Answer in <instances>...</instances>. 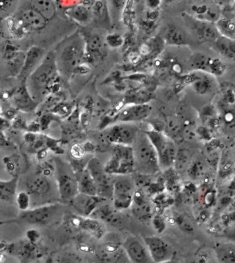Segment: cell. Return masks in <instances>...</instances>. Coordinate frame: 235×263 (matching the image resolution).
I'll return each mask as SVG.
<instances>
[{
    "mask_svg": "<svg viewBox=\"0 0 235 263\" xmlns=\"http://www.w3.org/2000/svg\"><path fill=\"white\" fill-rule=\"evenodd\" d=\"M191 10L194 15L192 17L200 21L215 24L222 17L220 7L214 3L202 2L197 5H192Z\"/></svg>",
    "mask_w": 235,
    "mask_h": 263,
    "instance_id": "cell-22",
    "label": "cell"
},
{
    "mask_svg": "<svg viewBox=\"0 0 235 263\" xmlns=\"http://www.w3.org/2000/svg\"><path fill=\"white\" fill-rule=\"evenodd\" d=\"M106 201V199L99 196L79 193L70 203L78 215L84 217H91L97 208Z\"/></svg>",
    "mask_w": 235,
    "mask_h": 263,
    "instance_id": "cell-15",
    "label": "cell"
},
{
    "mask_svg": "<svg viewBox=\"0 0 235 263\" xmlns=\"http://www.w3.org/2000/svg\"><path fill=\"white\" fill-rule=\"evenodd\" d=\"M73 106L68 103L60 102L56 105L53 108L50 110V112L57 115L59 117H66L71 114Z\"/></svg>",
    "mask_w": 235,
    "mask_h": 263,
    "instance_id": "cell-42",
    "label": "cell"
},
{
    "mask_svg": "<svg viewBox=\"0 0 235 263\" xmlns=\"http://www.w3.org/2000/svg\"><path fill=\"white\" fill-rule=\"evenodd\" d=\"M212 251L219 263H235V244L232 242H216Z\"/></svg>",
    "mask_w": 235,
    "mask_h": 263,
    "instance_id": "cell-27",
    "label": "cell"
},
{
    "mask_svg": "<svg viewBox=\"0 0 235 263\" xmlns=\"http://www.w3.org/2000/svg\"><path fill=\"white\" fill-rule=\"evenodd\" d=\"M26 188L30 196L38 199H46L51 192V182L48 179V176L38 173L28 179Z\"/></svg>",
    "mask_w": 235,
    "mask_h": 263,
    "instance_id": "cell-19",
    "label": "cell"
},
{
    "mask_svg": "<svg viewBox=\"0 0 235 263\" xmlns=\"http://www.w3.org/2000/svg\"><path fill=\"white\" fill-rule=\"evenodd\" d=\"M164 41L171 46H184L188 44V37L186 32L179 26H169L164 34Z\"/></svg>",
    "mask_w": 235,
    "mask_h": 263,
    "instance_id": "cell-29",
    "label": "cell"
},
{
    "mask_svg": "<svg viewBox=\"0 0 235 263\" xmlns=\"http://www.w3.org/2000/svg\"><path fill=\"white\" fill-rule=\"evenodd\" d=\"M19 177L15 176L7 181H0V199L2 201L11 202L17 196Z\"/></svg>",
    "mask_w": 235,
    "mask_h": 263,
    "instance_id": "cell-33",
    "label": "cell"
},
{
    "mask_svg": "<svg viewBox=\"0 0 235 263\" xmlns=\"http://www.w3.org/2000/svg\"><path fill=\"white\" fill-rule=\"evenodd\" d=\"M133 147L135 155V173L155 176L161 171L157 152L144 132L139 131Z\"/></svg>",
    "mask_w": 235,
    "mask_h": 263,
    "instance_id": "cell-3",
    "label": "cell"
},
{
    "mask_svg": "<svg viewBox=\"0 0 235 263\" xmlns=\"http://www.w3.org/2000/svg\"><path fill=\"white\" fill-rule=\"evenodd\" d=\"M86 168L94 180L97 196L104 199L112 200L115 177L106 173L104 164L97 158H91Z\"/></svg>",
    "mask_w": 235,
    "mask_h": 263,
    "instance_id": "cell-8",
    "label": "cell"
},
{
    "mask_svg": "<svg viewBox=\"0 0 235 263\" xmlns=\"http://www.w3.org/2000/svg\"><path fill=\"white\" fill-rule=\"evenodd\" d=\"M86 151L84 144L76 143L73 145L70 149V154L75 160L82 159L86 155Z\"/></svg>",
    "mask_w": 235,
    "mask_h": 263,
    "instance_id": "cell-44",
    "label": "cell"
},
{
    "mask_svg": "<svg viewBox=\"0 0 235 263\" xmlns=\"http://www.w3.org/2000/svg\"><path fill=\"white\" fill-rule=\"evenodd\" d=\"M107 45L112 48L120 47L123 44V39L119 34L114 33L109 35L106 37Z\"/></svg>",
    "mask_w": 235,
    "mask_h": 263,
    "instance_id": "cell-45",
    "label": "cell"
},
{
    "mask_svg": "<svg viewBox=\"0 0 235 263\" xmlns=\"http://www.w3.org/2000/svg\"><path fill=\"white\" fill-rule=\"evenodd\" d=\"M192 154L187 147H178L174 168L179 173H184L190 169L192 163Z\"/></svg>",
    "mask_w": 235,
    "mask_h": 263,
    "instance_id": "cell-35",
    "label": "cell"
},
{
    "mask_svg": "<svg viewBox=\"0 0 235 263\" xmlns=\"http://www.w3.org/2000/svg\"><path fill=\"white\" fill-rule=\"evenodd\" d=\"M114 177L113 205L119 211L130 209L134 194L137 189L133 176H116Z\"/></svg>",
    "mask_w": 235,
    "mask_h": 263,
    "instance_id": "cell-7",
    "label": "cell"
},
{
    "mask_svg": "<svg viewBox=\"0 0 235 263\" xmlns=\"http://www.w3.org/2000/svg\"><path fill=\"white\" fill-rule=\"evenodd\" d=\"M215 25L220 35L229 39L235 40V20L232 18L221 17Z\"/></svg>",
    "mask_w": 235,
    "mask_h": 263,
    "instance_id": "cell-38",
    "label": "cell"
},
{
    "mask_svg": "<svg viewBox=\"0 0 235 263\" xmlns=\"http://www.w3.org/2000/svg\"><path fill=\"white\" fill-rule=\"evenodd\" d=\"M62 78L59 74L53 52L46 54L41 64L26 81V86L34 100L45 97L52 85Z\"/></svg>",
    "mask_w": 235,
    "mask_h": 263,
    "instance_id": "cell-2",
    "label": "cell"
},
{
    "mask_svg": "<svg viewBox=\"0 0 235 263\" xmlns=\"http://www.w3.org/2000/svg\"><path fill=\"white\" fill-rule=\"evenodd\" d=\"M152 94L149 90L144 88H135L130 90L125 96L123 104H144L151 100Z\"/></svg>",
    "mask_w": 235,
    "mask_h": 263,
    "instance_id": "cell-36",
    "label": "cell"
},
{
    "mask_svg": "<svg viewBox=\"0 0 235 263\" xmlns=\"http://www.w3.org/2000/svg\"><path fill=\"white\" fill-rule=\"evenodd\" d=\"M54 54L59 74L64 80H69L84 62L86 41L80 32L65 38L58 44Z\"/></svg>",
    "mask_w": 235,
    "mask_h": 263,
    "instance_id": "cell-1",
    "label": "cell"
},
{
    "mask_svg": "<svg viewBox=\"0 0 235 263\" xmlns=\"http://www.w3.org/2000/svg\"><path fill=\"white\" fill-rule=\"evenodd\" d=\"M190 27L200 39L214 43L220 37V34L215 24L200 21L193 17H190Z\"/></svg>",
    "mask_w": 235,
    "mask_h": 263,
    "instance_id": "cell-25",
    "label": "cell"
},
{
    "mask_svg": "<svg viewBox=\"0 0 235 263\" xmlns=\"http://www.w3.org/2000/svg\"><path fill=\"white\" fill-rule=\"evenodd\" d=\"M53 263H82L80 258L75 254L66 253V254L60 255L54 260Z\"/></svg>",
    "mask_w": 235,
    "mask_h": 263,
    "instance_id": "cell-46",
    "label": "cell"
},
{
    "mask_svg": "<svg viewBox=\"0 0 235 263\" xmlns=\"http://www.w3.org/2000/svg\"><path fill=\"white\" fill-rule=\"evenodd\" d=\"M72 226L90 234L97 239L104 237L106 228L100 220L93 217H84L76 214L70 219Z\"/></svg>",
    "mask_w": 235,
    "mask_h": 263,
    "instance_id": "cell-18",
    "label": "cell"
},
{
    "mask_svg": "<svg viewBox=\"0 0 235 263\" xmlns=\"http://www.w3.org/2000/svg\"><path fill=\"white\" fill-rule=\"evenodd\" d=\"M11 100L17 110L24 112H31L35 110L38 105L28 91L26 81H23L22 86L12 95Z\"/></svg>",
    "mask_w": 235,
    "mask_h": 263,
    "instance_id": "cell-23",
    "label": "cell"
},
{
    "mask_svg": "<svg viewBox=\"0 0 235 263\" xmlns=\"http://www.w3.org/2000/svg\"><path fill=\"white\" fill-rule=\"evenodd\" d=\"M66 15L80 24L87 23L92 17V14L88 7L82 2H78L76 5L68 7L65 11Z\"/></svg>",
    "mask_w": 235,
    "mask_h": 263,
    "instance_id": "cell-30",
    "label": "cell"
},
{
    "mask_svg": "<svg viewBox=\"0 0 235 263\" xmlns=\"http://www.w3.org/2000/svg\"><path fill=\"white\" fill-rule=\"evenodd\" d=\"M13 126L17 129H23L28 130V125L26 124L25 121L22 118H16L13 121Z\"/></svg>",
    "mask_w": 235,
    "mask_h": 263,
    "instance_id": "cell-51",
    "label": "cell"
},
{
    "mask_svg": "<svg viewBox=\"0 0 235 263\" xmlns=\"http://www.w3.org/2000/svg\"><path fill=\"white\" fill-rule=\"evenodd\" d=\"M226 71V65L220 59L212 58L210 64V74L222 76Z\"/></svg>",
    "mask_w": 235,
    "mask_h": 263,
    "instance_id": "cell-43",
    "label": "cell"
},
{
    "mask_svg": "<svg viewBox=\"0 0 235 263\" xmlns=\"http://www.w3.org/2000/svg\"><path fill=\"white\" fill-rule=\"evenodd\" d=\"M58 119L59 117L57 116L56 115L52 114L51 112L44 115L40 121L41 130H45V129H47L48 126H49L50 123H51L52 121H57L58 120Z\"/></svg>",
    "mask_w": 235,
    "mask_h": 263,
    "instance_id": "cell-47",
    "label": "cell"
},
{
    "mask_svg": "<svg viewBox=\"0 0 235 263\" xmlns=\"http://www.w3.org/2000/svg\"><path fill=\"white\" fill-rule=\"evenodd\" d=\"M56 179L59 196L62 201L70 202L79 194L78 178L72 167L62 163L56 165Z\"/></svg>",
    "mask_w": 235,
    "mask_h": 263,
    "instance_id": "cell-6",
    "label": "cell"
},
{
    "mask_svg": "<svg viewBox=\"0 0 235 263\" xmlns=\"http://www.w3.org/2000/svg\"><path fill=\"white\" fill-rule=\"evenodd\" d=\"M109 175L116 176L132 175L135 173V155L133 146L115 145L112 156L104 165Z\"/></svg>",
    "mask_w": 235,
    "mask_h": 263,
    "instance_id": "cell-5",
    "label": "cell"
},
{
    "mask_svg": "<svg viewBox=\"0 0 235 263\" xmlns=\"http://www.w3.org/2000/svg\"><path fill=\"white\" fill-rule=\"evenodd\" d=\"M47 155V148L41 149L37 153V157L38 160H42L45 159Z\"/></svg>",
    "mask_w": 235,
    "mask_h": 263,
    "instance_id": "cell-55",
    "label": "cell"
},
{
    "mask_svg": "<svg viewBox=\"0 0 235 263\" xmlns=\"http://www.w3.org/2000/svg\"><path fill=\"white\" fill-rule=\"evenodd\" d=\"M26 237H27L28 242H31L32 244H37L40 240V234L37 230L32 229V230H28L26 234Z\"/></svg>",
    "mask_w": 235,
    "mask_h": 263,
    "instance_id": "cell-50",
    "label": "cell"
},
{
    "mask_svg": "<svg viewBox=\"0 0 235 263\" xmlns=\"http://www.w3.org/2000/svg\"><path fill=\"white\" fill-rule=\"evenodd\" d=\"M11 125V122H10L9 120H8L7 119H6L5 117H3L2 116L1 117V131L4 132L6 129H7L8 127H10Z\"/></svg>",
    "mask_w": 235,
    "mask_h": 263,
    "instance_id": "cell-54",
    "label": "cell"
},
{
    "mask_svg": "<svg viewBox=\"0 0 235 263\" xmlns=\"http://www.w3.org/2000/svg\"><path fill=\"white\" fill-rule=\"evenodd\" d=\"M122 246L131 263H154L143 238L129 236Z\"/></svg>",
    "mask_w": 235,
    "mask_h": 263,
    "instance_id": "cell-12",
    "label": "cell"
},
{
    "mask_svg": "<svg viewBox=\"0 0 235 263\" xmlns=\"http://www.w3.org/2000/svg\"><path fill=\"white\" fill-rule=\"evenodd\" d=\"M139 133V129L133 123L120 122L106 127L104 136L111 144L133 146Z\"/></svg>",
    "mask_w": 235,
    "mask_h": 263,
    "instance_id": "cell-9",
    "label": "cell"
},
{
    "mask_svg": "<svg viewBox=\"0 0 235 263\" xmlns=\"http://www.w3.org/2000/svg\"><path fill=\"white\" fill-rule=\"evenodd\" d=\"M16 203L20 210L22 212L28 211L30 209L31 196L27 191L18 192L15 198Z\"/></svg>",
    "mask_w": 235,
    "mask_h": 263,
    "instance_id": "cell-40",
    "label": "cell"
},
{
    "mask_svg": "<svg viewBox=\"0 0 235 263\" xmlns=\"http://www.w3.org/2000/svg\"><path fill=\"white\" fill-rule=\"evenodd\" d=\"M76 176L78 178L79 193L97 196L96 185L88 169H84L76 174Z\"/></svg>",
    "mask_w": 235,
    "mask_h": 263,
    "instance_id": "cell-31",
    "label": "cell"
},
{
    "mask_svg": "<svg viewBox=\"0 0 235 263\" xmlns=\"http://www.w3.org/2000/svg\"><path fill=\"white\" fill-rule=\"evenodd\" d=\"M90 121V115H89L88 112H84V114H82V116H81V121H82L83 126H88Z\"/></svg>",
    "mask_w": 235,
    "mask_h": 263,
    "instance_id": "cell-53",
    "label": "cell"
},
{
    "mask_svg": "<svg viewBox=\"0 0 235 263\" xmlns=\"http://www.w3.org/2000/svg\"><path fill=\"white\" fill-rule=\"evenodd\" d=\"M163 263H179L177 260H175V258L173 259V260L167 261V262H163Z\"/></svg>",
    "mask_w": 235,
    "mask_h": 263,
    "instance_id": "cell-57",
    "label": "cell"
},
{
    "mask_svg": "<svg viewBox=\"0 0 235 263\" xmlns=\"http://www.w3.org/2000/svg\"><path fill=\"white\" fill-rule=\"evenodd\" d=\"M85 263H88V262H85Z\"/></svg>",
    "mask_w": 235,
    "mask_h": 263,
    "instance_id": "cell-58",
    "label": "cell"
},
{
    "mask_svg": "<svg viewBox=\"0 0 235 263\" xmlns=\"http://www.w3.org/2000/svg\"><path fill=\"white\" fill-rule=\"evenodd\" d=\"M131 213L137 220L148 222L153 219L154 208L151 200L143 190L137 188L134 194L133 201L130 208Z\"/></svg>",
    "mask_w": 235,
    "mask_h": 263,
    "instance_id": "cell-14",
    "label": "cell"
},
{
    "mask_svg": "<svg viewBox=\"0 0 235 263\" xmlns=\"http://www.w3.org/2000/svg\"><path fill=\"white\" fill-rule=\"evenodd\" d=\"M143 132L157 152L161 171H167L173 167L178 151L175 141L162 132L153 129Z\"/></svg>",
    "mask_w": 235,
    "mask_h": 263,
    "instance_id": "cell-4",
    "label": "cell"
},
{
    "mask_svg": "<svg viewBox=\"0 0 235 263\" xmlns=\"http://www.w3.org/2000/svg\"><path fill=\"white\" fill-rule=\"evenodd\" d=\"M154 263H163L175 258L173 247L164 238L157 236H143Z\"/></svg>",
    "mask_w": 235,
    "mask_h": 263,
    "instance_id": "cell-11",
    "label": "cell"
},
{
    "mask_svg": "<svg viewBox=\"0 0 235 263\" xmlns=\"http://www.w3.org/2000/svg\"><path fill=\"white\" fill-rule=\"evenodd\" d=\"M214 44L216 50L222 55L230 60H235V40L220 35Z\"/></svg>",
    "mask_w": 235,
    "mask_h": 263,
    "instance_id": "cell-37",
    "label": "cell"
},
{
    "mask_svg": "<svg viewBox=\"0 0 235 263\" xmlns=\"http://www.w3.org/2000/svg\"><path fill=\"white\" fill-rule=\"evenodd\" d=\"M192 88L200 95H205L211 90V81L206 77H201L192 81Z\"/></svg>",
    "mask_w": 235,
    "mask_h": 263,
    "instance_id": "cell-39",
    "label": "cell"
},
{
    "mask_svg": "<svg viewBox=\"0 0 235 263\" xmlns=\"http://www.w3.org/2000/svg\"><path fill=\"white\" fill-rule=\"evenodd\" d=\"M6 69L10 76L19 77L23 70L26 53L18 50H9L6 54Z\"/></svg>",
    "mask_w": 235,
    "mask_h": 263,
    "instance_id": "cell-26",
    "label": "cell"
},
{
    "mask_svg": "<svg viewBox=\"0 0 235 263\" xmlns=\"http://www.w3.org/2000/svg\"><path fill=\"white\" fill-rule=\"evenodd\" d=\"M99 263H131L122 243L108 242L99 247L95 252Z\"/></svg>",
    "mask_w": 235,
    "mask_h": 263,
    "instance_id": "cell-13",
    "label": "cell"
},
{
    "mask_svg": "<svg viewBox=\"0 0 235 263\" xmlns=\"http://www.w3.org/2000/svg\"><path fill=\"white\" fill-rule=\"evenodd\" d=\"M164 133L175 143L181 142L183 139V125L178 115H168L165 119Z\"/></svg>",
    "mask_w": 235,
    "mask_h": 263,
    "instance_id": "cell-28",
    "label": "cell"
},
{
    "mask_svg": "<svg viewBox=\"0 0 235 263\" xmlns=\"http://www.w3.org/2000/svg\"><path fill=\"white\" fill-rule=\"evenodd\" d=\"M18 25L24 31L41 30L47 25L48 21L35 9L30 7L24 8L18 15Z\"/></svg>",
    "mask_w": 235,
    "mask_h": 263,
    "instance_id": "cell-16",
    "label": "cell"
},
{
    "mask_svg": "<svg viewBox=\"0 0 235 263\" xmlns=\"http://www.w3.org/2000/svg\"><path fill=\"white\" fill-rule=\"evenodd\" d=\"M53 258H52V257H49V258L46 259L45 263H53Z\"/></svg>",
    "mask_w": 235,
    "mask_h": 263,
    "instance_id": "cell-56",
    "label": "cell"
},
{
    "mask_svg": "<svg viewBox=\"0 0 235 263\" xmlns=\"http://www.w3.org/2000/svg\"><path fill=\"white\" fill-rule=\"evenodd\" d=\"M86 41V54L84 62L94 63L95 61L104 58L107 52L106 39L102 36L94 34L85 37Z\"/></svg>",
    "mask_w": 235,
    "mask_h": 263,
    "instance_id": "cell-20",
    "label": "cell"
},
{
    "mask_svg": "<svg viewBox=\"0 0 235 263\" xmlns=\"http://www.w3.org/2000/svg\"><path fill=\"white\" fill-rule=\"evenodd\" d=\"M177 223L179 224L180 228L184 232H188V233H192L194 232L193 227L190 220L184 217V216H179L177 219Z\"/></svg>",
    "mask_w": 235,
    "mask_h": 263,
    "instance_id": "cell-49",
    "label": "cell"
},
{
    "mask_svg": "<svg viewBox=\"0 0 235 263\" xmlns=\"http://www.w3.org/2000/svg\"><path fill=\"white\" fill-rule=\"evenodd\" d=\"M192 263H210L209 258L207 255L201 254L196 257Z\"/></svg>",
    "mask_w": 235,
    "mask_h": 263,
    "instance_id": "cell-52",
    "label": "cell"
},
{
    "mask_svg": "<svg viewBox=\"0 0 235 263\" xmlns=\"http://www.w3.org/2000/svg\"><path fill=\"white\" fill-rule=\"evenodd\" d=\"M30 7L41 14L48 22L56 15V3L51 0H33L30 2Z\"/></svg>",
    "mask_w": 235,
    "mask_h": 263,
    "instance_id": "cell-32",
    "label": "cell"
},
{
    "mask_svg": "<svg viewBox=\"0 0 235 263\" xmlns=\"http://www.w3.org/2000/svg\"><path fill=\"white\" fill-rule=\"evenodd\" d=\"M62 205L52 203L39 206L22 212L17 218V222L32 224V226H44L53 221L56 216L60 213Z\"/></svg>",
    "mask_w": 235,
    "mask_h": 263,
    "instance_id": "cell-10",
    "label": "cell"
},
{
    "mask_svg": "<svg viewBox=\"0 0 235 263\" xmlns=\"http://www.w3.org/2000/svg\"><path fill=\"white\" fill-rule=\"evenodd\" d=\"M46 54L45 50L39 46H34L30 48L26 52L25 62L20 78L23 81H26L41 64Z\"/></svg>",
    "mask_w": 235,
    "mask_h": 263,
    "instance_id": "cell-21",
    "label": "cell"
},
{
    "mask_svg": "<svg viewBox=\"0 0 235 263\" xmlns=\"http://www.w3.org/2000/svg\"><path fill=\"white\" fill-rule=\"evenodd\" d=\"M211 57L204 52H196L190 57L189 68L192 71L204 72L210 73Z\"/></svg>",
    "mask_w": 235,
    "mask_h": 263,
    "instance_id": "cell-34",
    "label": "cell"
},
{
    "mask_svg": "<svg viewBox=\"0 0 235 263\" xmlns=\"http://www.w3.org/2000/svg\"><path fill=\"white\" fill-rule=\"evenodd\" d=\"M152 110L153 108L149 104L127 105L117 115L115 120L130 123L143 121L151 115Z\"/></svg>",
    "mask_w": 235,
    "mask_h": 263,
    "instance_id": "cell-17",
    "label": "cell"
},
{
    "mask_svg": "<svg viewBox=\"0 0 235 263\" xmlns=\"http://www.w3.org/2000/svg\"><path fill=\"white\" fill-rule=\"evenodd\" d=\"M59 143H60V141L57 140V139L50 137H46V148L51 149L52 151L57 154H62L64 151L59 146Z\"/></svg>",
    "mask_w": 235,
    "mask_h": 263,
    "instance_id": "cell-48",
    "label": "cell"
},
{
    "mask_svg": "<svg viewBox=\"0 0 235 263\" xmlns=\"http://www.w3.org/2000/svg\"><path fill=\"white\" fill-rule=\"evenodd\" d=\"M18 2L13 1V0H7V1H2L0 3V9H1L2 20L4 18L7 19V17L12 15V14L15 11L17 8Z\"/></svg>",
    "mask_w": 235,
    "mask_h": 263,
    "instance_id": "cell-41",
    "label": "cell"
},
{
    "mask_svg": "<svg viewBox=\"0 0 235 263\" xmlns=\"http://www.w3.org/2000/svg\"><path fill=\"white\" fill-rule=\"evenodd\" d=\"M106 202L104 201L97 208L91 217L106 222L111 226H121L124 220L122 215H121V211L117 210L113 205H110Z\"/></svg>",
    "mask_w": 235,
    "mask_h": 263,
    "instance_id": "cell-24",
    "label": "cell"
}]
</instances>
